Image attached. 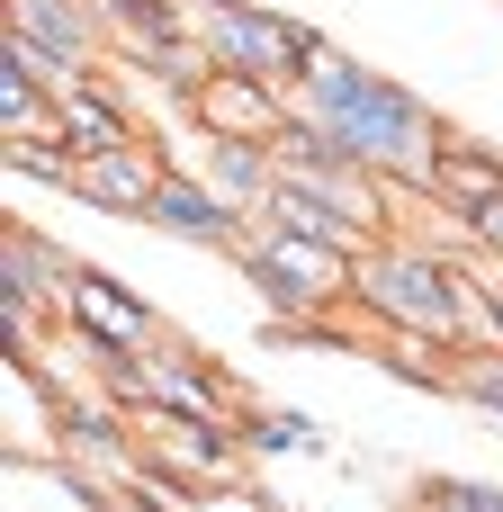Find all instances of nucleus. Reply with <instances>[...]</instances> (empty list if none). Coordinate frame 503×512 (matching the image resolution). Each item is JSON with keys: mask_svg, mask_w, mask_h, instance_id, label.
Returning a JSON list of instances; mask_svg holds the SVG:
<instances>
[{"mask_svg": "<svg viewBox=\"0 0 503 512\" xmlns=\"http://www.w3.org/2000/svg\"><path fill=\"white\" fill-rule=\"evenodd\" d=\"M225 36H234L243 63H279V45H288V27H270V18H261V27H252V18H225Z\"/></svg>", "mask_w": 503, "mask_h": 512, "instance_id": "f257e3e1", "label": "nucleus"}, {"mask_svg": "<svg viewBox=\"0 0 503 512\" xmlns=\"http://www.w3.org/2000/svg\"><path fill=\"white\" fill-rule=\"evenodd\" d=\"M153 207H162L171 225H216V207H207V198H189V189H162Z\"/></svg>", "mask_w": 503, "mask_h": 512, "instance_id": "f03ea898", "label": "nucleus"}, {"mask_svg": "<svg viewBox=\"0 0 503 512\" xmlns=\"http://www.w3.org/2000/svg\"><path fill=\"white\" fill-rule=\"evenodd\" d=\"M81 315H99V324H117V333H135V306H108V288H81Z\"/></svg>", "mask_w": 503, "mask_h": 512, "instance_id": "7ed1b4c3", "label": "nucleus"}]
</instances>
